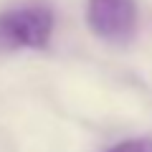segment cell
Instances as JSON below:
<instances>
[{"label":"cell","mask_w":152,"mask_h":152,"mask_svg":"<svg viewBox=\"0 0 152 152\" xmlns=\"http://www.w3.org/2000/svg\"><path fill=\"white\" fill-rule=\"evenodd\" d=\"M53 36V10L46 5H18L0 13V51H43Z\"/></svg>","instance_id":"cell-1"},{"label":"cell","mask_w":152,"mask_h":152,"mask_svg":"<svg viewBox=\"0 0 152 152\" xmlns=\"http://www.w3.org/2000/svg\"><path fill=\"white\" fill-rule=\"evenodd\" d=\"M86 23L96 38L124 46L137 36V23H140L137 3L134 0H89Z\"/></svg>","instance_id":"cell-2"},{"label":"cell","mask_w":152,"mask_h":152,"mask_svg":"<svg viewBox=\"0 0 152 152\" xmlns=\"http://www.w3.org/2000/svg\"><path fill=\"white\" fill-rule=\"evenodd\" d=\"M107 152H152V137H132V140L114 145Z\"/></svg>","instance_id":"cell-3"}]
</instances>
